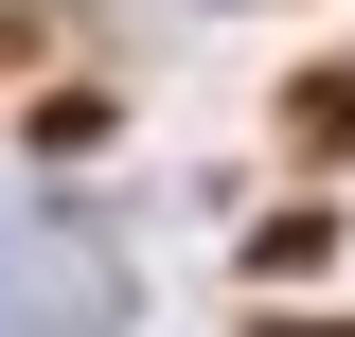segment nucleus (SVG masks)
<instances>
[{
  "label": "nucleus",
  "instance_id": "2",
  "mask_svg": "<svg viewBox=\"0 0 355 337\" xmlns=\"http://www.w3.org/2000/svg\"><path fill=\"white\" fill-rule=\"evenodd\" d=\"M302 142H355V71H320V89H302Z\"/></svg>",
  "mask_w": 355,
  "mask_h": 337
},
{
  "label": "nucleus",
  "instance_id": "3",
  "mask_svg": "<svg viewBox=\"0 0 355 337\" xmlns=\"http://www.w3.org/2000/svg\"><path fill=\"white\" fill-rule=\"evenodd\" d=\"M266 337H338V320H266Z\"/></svg>",
  "mask_w": 355,
  "mask_h": 337
},
{
  "label": "nucleus",
  "instance_id": "1",
  "mask_svg": "<svg viewBox=\"0 0 355 337\" xmlns=\"http://www.w3.org/2000/svg\"><path fill=\"white\" fill-rule=\"evenodd\" d=\"M107 320H125V266L53 213H0V337H107Z\"/></svg>",
  "mask_w": 355,
  "mask_h": 337
}]
</instances>
